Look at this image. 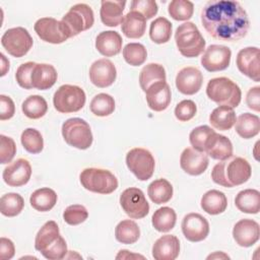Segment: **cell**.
<instances>
[{"mask_svg":"<svg viewBox=\"0 0 260 260\" xmlns=\"http://www.w3.org/2000/svg\"><path fill=\"white\" fill-rule=\"evenodd\" d=\"M177 220L175 210L169 206H164L154 211L151 217L153 228L160 233H167L174 229Z\"/></svg>","mask_w":260,"mask_h":260,"instance_id":"d590c367","label":"cell"},{"mask_svg":"<svg viewBox=\"0 0 260 260\" xmlns=\"http://www.w3.org/2000/svg\"><path fill=\"white\" fill-rule=\"evenodd\" d=\"M90 112L99 117H106L115 111V100L108 93H99L94 95L89 104Z\"/></svg>","mask_w":260,"mask_h":260,"instance_id":"60d3db41","label":"cell"},{"mask_svg":"<svg viewBox=\"0 0 260 260\" xmlns=\"http://www.w3.org/2000/svg\"><path fill=\"white\" fill-rule=\"evenodd\" d=\"M122 43V37L118 31L105 30L96 36L95 49L105 57H113L121 52Z\"/></svg>","mask_w":260,"mask_h":260,"instance_id":"484cf974","label":"cell"},{"mask_svg":"<svg viewBox=\"0 0 260 260\" xmlns=\"http://www.w3.org/2000/svg\"><path fill=\"white\" fill-rule=\"evenodd\" d=\"M173 25L166 17L155 18L149 26V38L155 44L168 43L172 37Z\"/></svg>","mask_w":260,"mask_h":260,"instance_id":"74e56055","label":"cell"},{"mask_svg":"<svg viewBox=\"0 0 260 260\" xmlns=\"http://www.w3.org/2000/svg\"><path fill=\"white\" fill-rule=\"evenodd\" d=\"M34 28L38 37L47 43L61 44L68 40L61 21L53 17H42L38 19Z\"/></svg>","mask_w":260,"mask_h":260,"instance_id":"5bb4252c","label":"cell"},{"mask_svg":"<svg viewBox=\"0 0 260 260\" xmlns=\"http://www.w3.org/2000/svg\"><path fill=\"white\" fill-rule=\"evenodd\" d=\"M160 81H167L166 70L162 65L149 63L141 69L139 74V84L144 92L150 85Z\"/></svg>","mask_w":260,"mask_h":260,"instance_id":"d6a6232c","label":"cell"},{"mask_svg":"<svg viewBox=\"0 0 260 260\" xmlns=\"http://www.w3.org/2000/svg\"><path fill=\"white\" fill-rule=\"evenodd\" d=\"M236 64L241 73L256 82L260 81V60L257 47H247L240 50Z\"/></svg>","mask_w":260,"mask_h":260,"instance_id":"2e32d148","label":"cell"},{"mask_svg":"<svg viewBox=\"0 0 260 260\" xmlns=\"http://www.w3.org/2000/svg\"><path fill=\"white\" fill-rule=\"evenodd\" d=\"M62 136L65 142L77 149H87L92 143L89 124L81 118H70L62 125Z\"/></svg>","mask_w":260,"mask_h":260,"instance_id":"ba28073f","label":"cell"},{"mask_svg":"<svg viewBox=\"0 0 260 260\" xmlns=\"http://www.w3.org/2000/svg\"><path fill=\"white\" fill-rule=\"evenodd\" d=\"M24 207V200L17 193L4 194L0 199V211L3 215L13 217L18 215Z\"/></svg>","mask_w":260,"mask_h":260,"instance_id":"ab89813d","label":"cell"},{"mask_svg":"<svg viewBox=\"0 0 260 260\" xmlns=\"http://www.w3.org/2000/svg\"><path fill=\"white\" fill-rule=\"evenodd\" d=\"M58 73L55 67L51 64L36 63L31 72L32 88L39 90H46L51 88L57 81Z\"/></svg>","mask_w":260,"mask_h":260,"instance_id":"d4e9b609","label":"cell"},{"mask_svg":"<svg viewBox=\"0 0 260 260\" xmlns=\"http://www.w3.org/2000/svg\"><path fill=\"white\" fill-rule=\"evenodd\" d=\"M35 248L49 260H59L66 256L67 244L56 221L49 220L40 229L35 239Z\"/></svg>","mask_w":260,"mask_h":260,"instance_id":"3957f363","label":"cell"},{"mask_svg":"<svg viewBox=\"0 0 260 260\" xmlns=\"http://www.w3.org/2000/svg\"><path fill=\"white\" fill-rule=\"evenodd\" d=\"M16 153V144L11 137L0 135V162L8 164Z\"/></svg>","mask_w":260,"mask_h":260,"instance_id":"f907efd6","label":"cell"},{"mask_svg":"<svg viewBox=\"0 0 260 260\" xmlns=\"http://www.w3.org/2000/svg\"><path fill=\"white\" fill-rule=\"evenodd\" d=\"M115 237L116 240L122 244H134L140 237V229L135 221L124 219L117 224L115 229Z\"/></svg>","mask_w":260,"mask_h":260,"instance_id":"8d00e7d4","label":"cell"},{"mask_svg":"<svg viewBox=\"0 0 260 260\" xmlns=\"http://www.w3.org/2000/svg\"><path fill=\"white\" fill-rule=\"evenodd\" d=\"M157 10V3L153 0H133L130 3V11L139 12L146 18V20L156 15Z\"/></svg>","mask_w":260,"mask_h":260,"instance_id":"7dc6e473","label":"cell"},{"mask_svg":"<svg viewBox=\"0 0 260 260\" xmlns=\"http://www.w3.org/2000/svg\"><path fill=\"white\" fill-rule=\"evenodd\" d=\"M213 132L214 130L207 125H201L194 128L189 135V140L192 147L196 150L204 152L205 143Z\"/></svg>","mask_w":260,"mask_h":260,"instance_id":"f6af8a7d","label":"cell"},{"mask_svg":"<svg viewBox=\"0 0 260 260\" xmlns=\"http://www.w3.org/2000/svg\"><path fill=\"white\" fill-rule=\"evenodd\" d=\"M201 23L213 39L237 42L245 38L250 20L244 7L234 0H210L200 13Z\"/></svg>","mask_w":260,"mask_h":260,"instance_id":"6da1fadb","label":"cell"},{"mask_svg":"<svg viewBox=\"0 0 260 260\" xmlns=\"http://www.w3.org/2000/svg\"><path fill=\"white\" fill-rule=\"evenodd\" d=\"M57 199L58 196L53 189L44 187L32 192L29 198V203L34 209L45 212L51 210L55 206Z\"/></svg>","mask_w":260,"mask_h":260,"instance_id":"1f68e13d","label":"cell"},{"mask_svg":"<svg viewBox=\"0 0 260 260\" xmlns=\"http://www.w3.org/2000/svg\"><path fill=\"white\" fill-rule=\"evenodd\" d=\"M204 152L213 159L223 160L233 155V144L226 136L214 131L205 143Z\"/></svg>","mask_w":260,"mask_h":260,"instance_id":"603a6c76","label":"cell"},{"mask_svg":"<svg viewBox=\"0 0 260 260\" xmlns=\"http://www.w3.org/2000/svg\"><path fill=\"white\" fill-rule=\"evenodd\" d=\"M126 1H110L104 0L101 2V20L107 26H118L124 18L123 11Z\"/></svg>","mask_w":260,"mask_h":260,"instance_id":"4316f807","label":"cell"},{"mask_svg":"<svg viewBox=\"0 0 260 260\" xmlns=\"http://www.w3.org/2000/svg\"><path fill=\"white\" fill-rule=\"evenodd\" d=\"M86 96L84 90L72 84L61 85L54 93V108L62 114L78 112L85 105Z\"/></svg>","mask_w":260,"mask_h":260,"instance_id":"9c48e42d","label":"cell"},{"mask_svg":"<svg viewBox=\"0 0 260 260\" xmlns=\"http://www.w3.org/2000/svg\"><path fill=\"white\" fill-rule=\"evenodd\" d=\"M88 217L87 209L81 204L69 205L63 212V218L70 225H77L85 221Z\"/></svg>","mask_w":260,"mask_h":260,"instance_id":"bcb514c9","label":"cell"},{"mask_svg":"<svg viewBox=\"0 0 260 260\" xmlns=\"http://www.w3.org/2000/svg\"><path fill=\"white\" fill-rule=\"evenodd\" d=\"M147 194L155 204L167 203L173 197V186L168 180L160 178L148 185Z\"/></svg>","mask_w":260,"mask_h":260,"instance_id":"e575fe53","label":"cell"},{"mask_svg":"<svg viewBox=\"0 0 260 260\" xmlns=\"http://www.w3.org/2000/svg\"><path fill=\"white\" fill-rule=\"evenodd\" d=\"M21 110L24 116L29 119L37 120L45 116L48 111V104L43 96L32 94L23 101L21 105Z\"/></svg>","mask_w":260,"mask_h":260,"instance_id":"f35d334b","label":"cell"},{"mask_svg":"<svg viewBox=\"0 0 260 260\" xmlns=\"http://www.w3.org/2000/svg\"><path fill=\"white\" fill-rule=\"evenodd\" d=\"M246 104L249 109L259 112L260 111V87L253 86L251 87L246 95Z\"/></svg>","mask_w":260,"mask_h":260,"instance_id":"f5cc1de1","label":"cell"},{"mask_svg":"<svg viewBox=\"0 0 260 260\" xmlns=\"http://www.w3.org/2000/svg\"><path fill=\"white\" fill-rule=\"evenodd\" d=\"M15 106L11 98L1 94L0 95V120H9L14 116Z\"/></svg>","mask_w":260,"mask_h":260,"instance_id":"816d5d0a","label":"cell"},{"mask_svg":"<svg viewBox=\"0 0 260 260\" xmlns=\"http://www.w3.org/2000/svg\"><path fill=\"white\" fill-rule=\"evenodd\" d=\"M203 83V75L201 71L193 66L182 68L176 76V87L186 95L197 93Z\"/></svg>","mask_w":260,"mask_h":260,"instance_id":"d6986e66","label":"cell"},{"mask_svg":"<svg viewBox=\"0 0 260 260\" xmlns=\"http://www.w3.org/2000/svg\"><path fill=\"white\" fill-rule=\"evenodd\" d=\"M20 141L23 148L32 154L40 153L44 148V139L41 132L35 128H26L22 131Z\"/></svg>","mask_w":260,"mask_h":260,"instance_id":"b9f144b4","label":"cell"},{"mask_svg":"<svg viewBox=\"0 0 260 260\" xmlns=\"http://www.w3.org/2000/svg\"><path fill=\"white\" fill-rule=\"evenodd\" d=\"M214 259V258H230L228 255H225L224 253H222V252H215L214 254H212V255H209L208 257H207V259Z\"/></svg>","mask_w":260,"mask_h":260,"instance_id":"9f6ffc18","label":"cell"},{"mask_svg":"<svg viewBox=\"0 0 260 260\" xmlns=\"http://www.w3.org/2000/svg\"><path fill=\"white\" fill-rule=\"evenodd\" d=\"M175 41L181 55L187 58L198 57L205 50V40L191 21H186L177 27Z\"/></svg>","mask_w":260,"mask_h":260,"instance_id":"5b68a950","label":"cell"},{"mask_svg":"<svg viewBox=\"0 0 260 260\" xmlns=\"http://www.w3.org/2000/svg\"><path fill=\"white\" fill-rule=\"evenodd\" d=\"M126 165L139 181H146L153 175L155 160L149 150L135 147L127 152Z\"/></svg>","mask_w":260,"mask_h":260,"instance_id":"30bf717a","label":"cell"},{"mask_svg":"<svg viewBox=\"0 0 260 260\" xmlns=\"http://www.w3.org/2000/svg\"><path fill=\"white\" fill-rule=\"evenodd\" d=\"M15 254V247L11 240L2 237L0 239V259L9 260Z\"/></svg>","mask_w":260,"mask_h":260,"instance_id":"db71d44e","label":"cell"},{"mask_svg":"<svg viewBox=\"0 0 260 260\" xmlns=\"http://www.w3.org/2000/svg\"><path fill=\"white\" fill-rule=\"evenodd\" d=\"M145 98L149 109L154 112L165 111L171 104L172 93L167 81L156 82L145 91Z\"/></svg>","mask_w":260,"mask_h":260,"instance_id":"7402d4cb","label":"cell"},{"mask_svg":"<svg viewBox=\"0 0 260 260\" xmlns=\"http://www.w3.org/2000/svg\"><path fill=\"white\" fill-rule=\"evenodd\" d=\"M260 237L259 223L254 219H240L233 229V238L241 247H251L256 244Z\"/></svg>","mask_w":260,"mask_h":260,"instance_id":"44dd1931","label":"cell"},{"mask_svg":"<svg viewBox=\"0 0 260 260\" xmlns=\"http://www.w3.org/2000/svg\"><path fill=\"white\" fill-rule=\"evenodd\" d=\"M208 164V155L193 147L185 148L180 156L181 169L191 176H199L203 174L206 171Z\"/></svg>","mask_w":260,"mask_h":260,"instance_id":"ffe728a7","label":"cell"},{"mask_svg":"<svg viewBox=\"0 0 260 260\" xmlns=\"http://www.w3.org/2000/svg\"><path fill=\"white\" fill-rule=\"evenodd\" d=\"M206 94L219 106L237 108L241 103L242 91L239 85L228 77H215L208 81Z\"/></svg>","mask_w":260,"mask_h":260,"instance_id":"277c9868","label":"cell"},{"mask_svg":"<svg viewBox=\"0 0 260 260\" xmlns=\"http://www.w3.org/2000/svg\"><path fill=\"white\" fill-rule=\"evenodd\" d=\"M79 180L84 189L93 193L111 194L118 188L116 176L105 169H84L79 175Z\"/></svg>","mask_w":260,"mask_h":260,"instance_id":"8992f818","label":"cell"},{"mask_svg":"<svg viewBox=\"0 0 260 260\" xmlns=\"http://www.w3.org/2000/svg\"><path fill=\"white\" fill-rule=\"evenodd\" d=\"M123 57L129 65L140 66L147 58V51L140 43H129L123 49Z\"/></svg>","mask_w":260,"mask_h":260,"instance_id":"7bdbcfd3","label":"cell"},{"mask_svg":"<svg viewBox=\"0 0 260 260\" xmlns=\"http://www.w3.org/2000/svg\"><path fill=\"white\" fill-rule=\"evenodd\" d=\"M121 29L129 39L141 38L146 29V18L136 11H129L123 18Z\"/></svg>","mask_w":260,"mask_h":260,"instance_id":"83f0119b","label":"cell"},{"mask_svg":"<svg viewBox=\"0 0 260 260\" xmlns=\"http://www.w3.org/2000/svg\"><path fill=\"white\" fill-rule=\"evenodd\" d=\"M169 14L172 18L179 21H185L192 17L194 5L188 0H173L168 7Z\"/></svg>","mask_w":260,"mask_h":260,"instance_id":"ee69618b","label":"cell"},{"mask_svg":"<svg viewBox=\"0 0 260 260\" xmlns=\"http://www.w3.org/2000/svg\"><path fill=\"white\" fill-rule=\"evenodd\" d=\"M237 117L233 108L219 106L215 108L209 115L211 126L219 131L230 130L236 123Z\"/></svg>","mask_w":260,"mask_h":260,"instance_id":"4dcf8cb0","label":"cell"},{"mask_svg":"<svg viewBox=\"0 0 260 260\" xmlns=\"http://www.w3.org/2000/svg\"><path fill=\"white\" fill-rule=\"evenodd\" d=\"M232 58V51L223 45H210L204 50L201 57V65L209 72H217L229 67Z\"/></svg>","mask_w":260,"mask_h":260,"instance_id":"4fadbf2b","label":"cell"},{"mask_svg":"<svg viewBox=\"0 0 260 260\" xmlns=\"http://www.w3.org/2000/svg\"><path fill=\"white\" fill-rule=\"evenodd\" d=\"M35 65H36L35 62L29 61V62L19 65V67L16 69L15 79L20 87L25 88V89L32 88L30 78H31V72H32Z\"/></svg>","mask_w":260,"mask_h":260,"instance_id":"681fc988","label":"cell"},{"mask_svg":"<svg viewBox=\"0 0 260 260\" xmlns=\"http://www.w3.org/2000/svg\"><path fill=\"white\" fill-rule=\"evenodd\" d=\"M117 77V69L114 63L106 58L94 61L89 68V79L98 87L105 88L114 83Z\"/></svg>","mask_w":260,"mask_h":260,"instance_id":"e0dca14e","label":"cell"},{"mask_svg":"<svg viewBox=\"0 0 260 260\" xmlns=\"http://www.w3.org/2000/svg\"><path fill=\"white\" fill-rule=\"evenodd\" d=\"M120 205L125 213L133 219L145 217L149 212V204L142 190L130 187L120 195Z\"/></svg>","mask_w":260,"mask_h":260,"instance_id":"7c38bea8","label":"cell"},{"mask_svg":"<svg viewBox=\"0 0 260 260\" xmlns=\"http://www.w3.org/2000/svg\"><path fill=\"white\" fill-rule=\"evenodd\" d=\"M182 232L184 237L190 242H201L209 234L208 220L196 212L188 213L182 220Z\"/></svg>","mask_w":260,"mask_h":260,"instance_id":"9a60e30c","label":"cell"},{"mask_svg":"<svg viewBox=\"0 0 260 260\" xmlns=\"http://www.w3.org/2000/svg\"><path fill=\"white\" fill-rule=\"evenodd\" d=\"M236 132L244 139L256 136L260 131V119L251 113L241 114L236 120Z\"/></svg>","mask_w":260,"mask_h":260,"instance_id":"836d02e7","label":"cell"},{"mask_svg":"<svg viewBox=\"0 0 260 260\" xmlns=\"http://www.w3.org/2000/svg\"><path fill=\"white\" fill-rule=\"evenodd\" d=\"M235 204L244 213L257 214L260 210V192L256 189L242 190L237 194Z\"/></svg>","mask_w":260,"mask_h":260,"instance_id":"f1b7e54d","label":"cell"},{"mask_svg":"<svg viewBox=\"0 0 260 260\" xmlns=\"http://www.w3.org/2000/svg\"><path fill=\"white\" fill-rule=\"evenodd\" d=\"M197 112L196 104L191 100L181 101L175 108V116L181 122H187L194 118Z\"/></svg>","mask_w":260,"mask_h":260,"instance_id":"c3c4849f","label":"cell"},{"mask_svg":"<svg viewBox=\"0 0 260 260\" xmlns=\"http://www.w3.org/2000/svg\"><path fill=\"white\" fill-rule=\"evenodd\" d=\"M252 175L248 160L241 156H234L217 162L211 171V179L217 185L233 188L246 183Z\"/></svg>","mask_w":260,"mask_h":260,"instance_id":"7a4b0ae2","label":"cell"},{"mask_svg":"<svg viewBox=\"0 0 260 260\" xmlns=\"http://www.w3.org/2000/svg\"><path fill=\"white\" fill-rule=\"evenodd\" d=\"M32 38L28 30L22 26L7 29L2 38L1 45L5 51L16 58L23 57L32 47Z\"/></svg>","mask_w":260,"mask_h":260,"instance_id":"8fae6325","label":"cell"},{"mask_svg":"<svg viewBox=\"0 0 260 260\" xmlns=\"http://www.w3.org/2000/svg\"><path fill=\"white\" fill-rule=\"evenodd\" d=\"M201 208L210 215L222 213L228 206V199L223 192L218 190H209L201 198Z\"/></svg>","mask_w":260,"mask_h":260,"instance_id":"f546056e","label":"cell"},{"mask_svg":"<svg viewBox=\"0 0 260 260\" xmlns=\"http://www.w3.org/2000/svg\"><path fill=\"white\" fill-rule=\"evenodd\" d=\"M31 166L25 158H17L9 164L2 174L3 181L10 187H20L29 181Z\"/></svg>","mask_w":260,"mask_h":260,"instance_id":"ac0fdd59","label":"cell"},{"mask_svg":"<svg viewBox=\"0 0 260 260\" xmlns=\"http://www.w3.org/2000/svg\"><path fill=\"white\" fill-rule=\"evenodd\" d=\"M180 253V241L174 235L158 238L152 246V257L155 260H175Z\"/></svg>","mask_w":260,"mask_h":260,"instance_id":"cb8c5ba5","label":"cell"},{"mask_svg":"<svg viewBox=\"0 0 260 260\" xmlns=\"http://www.w3.org/2000/svg\"><path fill=\"white\" fill-rule=\"evenodd\" d=\"M68 39L89 29L94 22L93 11L84 3L73 5L60 20Z\"/></svg>","mask_w":260,"mask_h":260,"instance_id":"52a82bcc","label":"cell"},{"mask_svg":"<svg viewBox=\"0 0 260 260\" xmlns=\"http://www.w3.org/2000/svg\"><path fill=\"white\" fill-rule=\"evenodd\" d=\"M1 58V76H4L6 72L9 70V60L4 56L3 53L0 54Z\"/></svg>","mask_w":260,"mask_h":260,"instance_id":"11a10c76","label":"cell"}]
</instances>
